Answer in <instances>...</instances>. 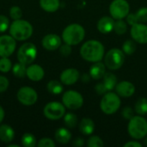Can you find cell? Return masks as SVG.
Wrapping results in <instances>:
<instances>
[{
    "instance_id": "cell-45",
    "label": "cell",
    "mask_w": 147,
    "mask_h": 147,
    "mask_svg": "<svg viewBox=\"0 0 147 147\" xmlns=\"http://www.w3.org/2000/svg\"><path fill=\"white\" fill-rule=\"evenodd\" d=\"M90 78V76H88L87 74H84L82 77V80H83V82H88Z\"/></svg>"
},
{
    "instance_id": "cell-36",
    "label": "cell",
    "mask_w": 147,
    "mask_h": 147,
    "mask_svg": "<svg viewBox=\"0 0 147 147\" xmlns=\"http://www.w3.org/2000/svg\"><path fill=\"white\" fill-rule=\"evenodd\" d=\"M55 142L50 138H42L37 142V147H55Z\"/></svg>"
},
{
    "instance_id": "cell-3",
    "label": "cell",
    "mask_w": 147,
    "mask_h": 147,
    "mask_svg": "<svg viewBox=\"0 0 147 147\" xmlns=\"http://www.w3.org/2000/svg\"><path fill=\"white\" fill-rule=\"evenodd\" d=\"M62 40L71 46H77L81 43L85 37L84 27L78 23H71L65 28L62 32Z\"/></svg>"
},
{
    "instance_id": "cell-28",
    "label": "cell",
    "mask_w": 147,
    "mask_h": 147,
    "mask_svg": "<svg viewBox=\"0 0 147 147\" xmlns=\"http://www.w3.org/2000/svg\"><path fill=\"white\" fill-rule=\"evenodd\" d=\"M134 110L136 114L140 115H147V98L146 97H140L138 99V101L135 103Z\"/></svg>"
},
{
    "instance_id": "cell-17",
    "label": "cell",
    "mask_w": 147,
    "mask_h": 147,
    "mask_svg": "<svg viewBox=\"0 0 147 147\" xmlns=\"http://www.w3.org/2000/svg\"><path fill=\"white\" fill-rule=\"evenodd\" d=\"M115 92L121 97H130L135 93V86L129 81H121L117 83L115 86Z\"/></svg>"
},
{
    "instance_id": "cell-38",
    "label": "cell",
    "mask_w": 147,
    "mask_h": 147,
    "mask_svg": "<svg viewBox=\"0 0 147 147\" xmlns=\"http://www.w3.org/2000/svg\"><path fill=\"white\" fill-rule=\"evenodd\" d=\"M9 86V79L4 77L0 75V94L5 92Z\"/></svg>"
},
{
    "instance_id": "cell-41",
    "label": "cell",
    "mask_w": 147,
    "mask_h": 147,
    "mask_svg": "<svg viewBox=\"0 0 147 147\" xmlns=\"http://www.w3.org/2000/svg\"><path fill=\"white\" fill-rule=\"evenodd\" d=\"M95 90H96V94H97V95H99V96L104 95L105 93H107V92H108V90H107V89L105 88V86H104V84H103V83H102H102H98V84L96 85V87H95Z\"/></svg>"
},
{
    "instance_id": "cell-24",
    "label": "cell",
    "mask_w": 147,
    "mask_h": 147,
    "mask_svg": "<svg viewBox=\"0 0 147 147\" xmlns=\"http://www.w3.org/2000/svg\"><path fill=\"white\" fill-rule=\"evenodd\" d=\"M40 8L48 13L56 12L60 6L59 0H40Z\"/></svg>"
},
{
    "instance_id": "cell-23",
    "label": "cell",
    "mask_w": 147,
    "mask_h": 147,
    "mask_svg": "<svg viewBox=\"0 0 147 147\" xmlns=\"http://www.w3.org/2000/svg\"><path fill=\"white\" fill-rule=\"evenodd\" d=\"M55 140L62 145H65L70 142L71 140V132L65 127H59L56 130L54 134Z\"/></svg>"
},
{
    "instance_id": "cell-19",
    "label": "cell",
    "mask_w": 147,
    "mask_h": 147,
    "mask_svg": "<svg viewBox=\"0 0 147 147\" xmlns=\"http://www.w3.org/2000/svg\"><path fill=\"white\" fill-rule=\"evenodd\" d=\"M115 19L112 16H102L97 22V30L102 34H109L114 30Z\"/></svg>"
},
{
    "instance_id": "cell-46",
    "label": "cell",
    "mask_w": 147,
    "mask_h": 147,
    "mask_svg": "<svg viewBox=\"0 0 147 147\" xmlns=\"http://www.w3.org/2000/svg\"><path fill=\"white\" fill-rule=\"evenodd\" d=\"M8 147H20V146L16 145V144H9V145H8Z\"/></svg>"
},
{
    "instance_id": "cell-16",
    "label": "cell",
    "mask_w": 147,
    "mask_h": 147,
    "mask_svg": "<svg viewBox=\"0 0 147 147\" xmlns=\"http://www.w3.org/2000/svg\"><path fill=\"white\" fill-rule=\"evenodd\" d=\"M26 76L29 80L33 82H39L43 79L45 76V71L40 65L30 64L27 67Z\"/></svg>"
},
{
    "instance_id": "cell-20",
    "label": "cell",
    "mask_w": 147,
    "mask_h": 147,
    "mask_svg": "<svg viewBox=\"0 0 147 147\" xmlns=\"http://www.w3.org/2000/svg\"><path fill=\"white\" fill-rule=\"evenodd\" d=\"M106 72V66L104 63L98 61L95 62L90 68V76L94 80H99L103 78Z\"/></svg>"
},
{
    "instance_id": "cell-11",
    "label": "cell",
    "mask_w": 147,
    "mask_h": 147,
    "mask_svg": "<svg viewBox=\"0 0 147 147\" xmlns=\"http://www.w3.org/2000/svg\"><path fill=\"white\" fill-rule=\"evenodd\" d=\"M16 98L21 104L24 106H32L37 102L38 94L34 89L29 86H23L18 90Z\"/></svg>"
},
{
    "instance_id": "cell-32",
    "label": "cell",
    "mask_w": 147,
    "mask_h": 147,
    "mask_svg": "<svg viewBox=\"0 0 147 147\" xmlns=\"http://www.w3.org/2000/svg\"><path fill=\"white\" fill-rule=\"evenodd\" d=\"M136 43L134 40H126L123 45H122V51L124 52L125 54L127 55H132L134 53V52L136 51Z\"/></svg>"
},
{
    "instance_id": "cell-31",
    "label": "cell",
    "mask_w": 147,
    "mask_h": 147,
    "mask_svg": "<svg viewBox=\"0 0 147 147\" xmlns=\"http://www.w3.org/2000/svg\"><path fill=\"white\" fill-rule=\"evenodd\" d=\"M114 31L119 35L126 34L127 31V22L125 21H123V19L116 20V22H115Z\"/></svg>"
},
{
    "instance_id": "cell-9",
    "label": "cell",
    "mask_w": 147,
    "mask_h": 147,
    "mask_svg": "<svg viewBox=\"0 0 147 147\" xmlns=\"http://www.w3.org/2000/svg\"><path fill=\"white\" fill-rule=\"evenodd\" d=\"M43 114L45 117L50 121H58L64 117L65 114V107L61 102H50L45 105Z\"/></svg>"
},
{
    "instance_id": "cell-35",
    "label": "cell",
    "mask_w": 147,
    "mask_h": 147,
    "mask_svg": "<svg viewBox=\"0 0 147 147\" xmlns=\"http://www.w3.org/2000/svg\"><path fill=\"white\" fill-rule=\"evenodd\" d=\"M9 16L10 18L14 21V20H18L21 19L22 16V9L19 6H12L9 9Z\"/></svg>"
},
{
    "instance_id": "cell-15",
    "label": "cell",
    "mask_w": 147,
    "mask_h": 147,
    "mask_svg": "<svg viewBox=\"0 0 147 147\" xmlns=\"http://www.w3.org/2000/svg\"><path fill=\"white\" fill-rule=\"evenodd\" d=\"M79 78L80 73L78 70L75 68H67L64 70L59 76L61 83L65 85H72L76 84L78 81Z\"/></svg>"
},
{
    "instance_id": "cell-37",
    "label": "cell",
    "mask_w": 147,
    "mask_h": 147,
    "mask_svg": "<svg viewBox=\"0 0 147 147\" xmlns=\"http://www.w3.org/2000/svg\"><path fill=\"white\" fill-rule=\"evenodd\" d=\"M9 20L4 15H0V33H4L9 28Z\"/></svg>"
},
{
    "instance_id": "cell-6",
    "label": "cell",
    "mask_w": 147,
    "mask_h": 147,
    "mask_svg": "<svg viewBox=\"0 0 147 147\" xmlns=\"http://www.w3.org/2000/svg\"><path fill=\"white\" fill-rule=\"evenodd\" d=\"M104 65L110 71L120 69L126 59V54L119 48H112L104 55Z\"/></svg>"
},
{
    "instance_id": "cell-43",
    "label": "cell",
    "mask_w": 147,
    "mask_h": 147,
    "mask_svg": "<svg viewBox=\"0 0 147 147\" xmlns=\"http://www.w3.org/2000/svg\"><path fill=\"white\" fill-rule=\"evenodd\" d=\"M72 145L76 147H82L84 145V140L83 138H77L73 142Z\"/></svg>"
},
{
    "instance_id": "cell-1",
    "label": "cell",
    "mask_w": 147,
    "mask_h": 147,
    "mask_svg": "<svg viewBox=\"0 0 147 147\" xmlns=\"http://www.w3.org/2000/svg\"><path fill=\"white\" fill-rule=\"evenodd\" d=\"M105 49L102 42L96 40H90L84 42L80 48L81 57L91 63L101 61L104 58Z\"/></svg>"
},
{
    "instance_id": "cell-29",
    "label": "cell",
    "mask_w": 147,
    "mask_h": 147,
    "mask_svg": "<svg viewBox=\"0 0 147 147\" xmlns=\"http://www.w3.org/2000/svg\"><path fill=\"white\" fill-rule=\"evenodd\" d=\"M21 142L24 147H34L37 145L36 138L31 133H25L22 137Z\"/></svg>"
},
{
    "instance_id": "cell-21",
    "label": "cell",
    "mask_w": 147,
    "mask_h": 147,
    "mask_svg": "<svg viewBox=\"0 0 147 147\" xmlns=\"http://www.w3.org/2000/svg\"><path fill=\"white\" fill-rule=\"evenodd\" d=\"M15 139L14 129L7 124L0 125V140L5 144L11 143Z\"/></svg>"
},
{
    "instance_id": "cell-4",
    "label": "cell",
    "mask_w": 147,
    "mask_h": 147,
    "mask_svg": "<svg viewBox=\"0 0 147 147\" xmlns=\"http://www.w3.org/2000/svg\"><path fill=\"white\" fill-rule=\"evenodd\" d=\"M129 135L134 140H142L147 135V121L142 115L134 116L127 126Z\"/></svg>"
},
{
    "instance_id": "cell-34",
    "label": "cell",
    "mask_w": 147,
    "mask_h": 147,
    "mask_svg": "<svg viewBox=\"0 0 147 147\" xmlns=\"http://www.w3.org/2000/svg\"><path fill=\"white\" fill-rule=\"evenodd\" d=\"M87 146L88 147H102L104 146V143L102 140L96 135L91 136L87 140Z\"/></svg>"
},
{
    "instance_id": "cell-42",
    "label": "cell",
    "mask_w": 147,
    "mask_h": 147,
    "mask_svg": "<svg viewBox=\"0 0 147 147\" xmlns=\"http://www.w3.org/2000/svg\"><path fill=\"white\" fill-rule=\"evenodd\" d=\"M124 147H142V144H140L138 141L131 140V141L127 142L126 144H124Z\"/></svg>"
},
{
    "instance_id": "cell-18",
    "label": "cell",
    "mask_w": 147,
    "mask_h": 147,
    "mask_svg": "<svg viewBox=\"0 0 147 147\" xmlns=\"http://www.w3.org/2000/svg\"><path fill=\"white\" fill-rule=\"evenodd\" d=\"M127 22L131 26L135 23L147 22V7H142L139 9L136 13L128 14L127 16Z\"/></svg>"
},
{
    "instance_id": "cell-39",
    "label": "cell",
    "mask_w": 147,
    "mask_h": 147,
    "mask_svg": "<svg viewBox=\"0 0 147 147\" xmlns=\"http://www.w3.org/2000/svg\"><path fill=\"white\" fill-rule=\"evenodd\" d=\"M121 115L123 116L124 119L126 120H131L134 116V109L130 107H126L122 109Z\"/></svg>"
},
{
    "instance_id": "cell-10",
    "label": "cell",
    "mask_w": 147,
    "mask_h": 147,
    "mask_svg": "<svg viewBox=\"0 0 147 147\" xmlns=\"http://www.w3.org/2000/svg\"><path fill=\"white\" fill-rule=\"evenodd\" d=\"M129 10L130 5L127 0H114L109 5L110 16L115 20L126 18Z\"/></svg>"
},
{
    "instance_id": "cell-25",
    "label": "cell",
    "mask_w": 147,
    "mask_h": 147,
    "mask_svg": "<svg viewBox=\"0 0 147 147\" xmlns=\"http://www.w3.org/2000/svg\"><path fill=\"white\" fill-rule=\"evenodd\" d=\"M102 79V83L108 91H111L115 88L117 84V77L113 72H105Z\"/></svg>"
},
{
    "instance_id": "cell-30",
    "label": "cell",
    "mask_w": 147,
    "mask_h": 147,
    "mask_svg": "<svg viewBox=\"0 0 147 147\" xmlns=\"http://www.w3.org/2000/svg\"><path fill=\"white\" fill-rule=\"evenodd\" d=\"M78 116L73 113H66L64 115V123L68 128H75L78 126Z\"/></svg>"
},
{
    "instance_id": "cell-33",
    "label": "cell",
    "mask_w": 147,
    "mask_h": 147,
    "mask_svg": "<svg viewBox=\"0 0 147 147\" xmlns=\"http://www.w3.org/2000/svg\"><path fill=\"white\" fill-rule=\"evenodd\" d=\"M12 62L9 57H1L0 59V71L2 73H8L12 69Z\"/></svg>"
},
{
    "instance_id": "cell-2",
    "label": "cell",
    "mask_w": 147,
    "mask_h": 147,
    "mask_svg": "<svg viewBox=\"0 0 147 147\" xmlns=\"http://www.w3.org/2000/svg\"><path fill=\"white\" fill-rule=\"evenodd\" d=\"M9 34L19 41H24L28 40L34 33V28L32 24L23 19L14 20L9 28Z\"/></svg>"
},
{
    "instance_id": "cell-44",
    "label": "cell",
    "mask_w": 147,
    "mask_h": 147,
    "mask_svg": "<svg viewBox=\"0 0 147 147\" xmlns=\"http://www.w3.org/2000/svg\"><path fill=\"white\" fill-rule=\"evenodd\" d=\"M4 117H5V112H4V109H3V107L0 105V124L3 122V121L4 120Z\"/></svg>"
},
{
    "instance_id": "cell-27",
    "label": "cell",
    "mask_w": 147,
    "mask_h": 147,
    "mask_svg": "<svg viewBox=\"0 0 147 147\" xmlns=\"http://www.w3.org/2000/svg\"><path fill=\"white\" fill-rule=\"evenodd\" d=\"M11 71H12V73L15 77H16L18 78H23L26 77L27 65L18 61V63H16L12 66Z\"/></svg>"
},
{
    "instance_id": "cell-47",
    "label": "cell",
    "mask_w": 147,
    "mask_h": 147,
    "mask_svg": "<svg viewBox=\"0 0 147 147\" xmlns=\"http://www.w3.org/2000/svg\"><path fill=\"white\" fill-rule=\"evenodd\" d=\"M144 146H147V135L146 136V139H145V140H144Z\"/></svg>"
},
{
    "instance_id": "cell-26",
    "label": "cell",
    "mask_w": 147,
    "mask_h": 147,
    "mask_svg": "<svg viewBox=\"0 0 147 147\" xmlns=\"http://www.w3.org/2000/svg\"><path fill=\"white\" fill-rule=\"evenodd\" d=\"M62 84V83L57 80H51L47 84V90L49 93L53 95H60L64 90V87Z\"/></svg>"
},
{
    "instance_id": "cell-5",
    "label": "cell",
    "mask_w": 147,
    "mask_h": 147,
    "mask_svg": "<svg viewBox=\"0 0 147 147\" xmlns=\"http://www.w3.org/2000/svg\"><path fill=\"white\" fill-rule=\"evenodd\" d=\"M121 104V101L120 99V96L117 93L108 91L105 93L101 100L100 108L101 110L108 115H114L116 113Z\"/></svg>"
},
{
    "instance_id": "cell-40",
    "label": "cell",
    "mask_w": 147,
    "mask_h": 147,
    "mask_svg": "<svg viewBox=\"0 0 147 147\" xmlns=\"http://www.w3.org/2000/svg\"><path fill=\"white\" fill-rule=\"evenodd\" d=\"M59 53L63 55V56H69L71 53V46L69 44H61V46L59 47Z\"/></svg>"
},
{
    "instance_id": "cell-14",
    "label": "cell",
    "mask_w": 147,
    "mask_h": 147,
    "mask_svg": "<svg viewBox=\"0 0 147 147\" xmlns=\"http://www.w3.org/2000/svg\"><path fill=\"white\" fill-rule=\"evenodd\" d=\"M42 47L47 51H55L59 48L62 44V40L59 35L56 34H46L41 40Z\"/></svg>"
},
{
    "instance_id": "cell-13",
    "label": "cell",
    "mask_w": 147,
    "mask_h": 147,
    "mask_svg": "<svg viewBox=\"0 0 147 147\" xmlns=\"http://www.w3.org/2000/svg\"><path fill=\"white\" fill-rule=\"evenodd\" d=\"M130 33L135 42L140 44L147 43V25L144 23H135L131 26Z\"/></svg>"
},
{
    "instance_id": "cell-8",
    "label": "cell",
    "mask_w": 147,
    "mask_h": 147,
    "mask_svg": "<svg viewBox=\"0 0 147 147\" xmlns=\"http://www.w3.org/2000/svg\"><path fill=\"white\" fill-rule=\"evenodd\" d=\"M62 103L68 109L77 110L83 106L84 98L79 92L73 90H70L64 92L62 96Z\"/></svg>"
},
{
    "instance_id": "cell-22",
    "label": "cell",
    "mask_w": 147,
    "mask_h": 147,
    "mask_svg": "<svg viewBox=\"0 0 147 147\" xmlns=\"http://www.w3.org/2000/svg\"><path fill=\"white\" fill-rule=\"evenodd\" d=\"M79 131L84 135H90L95 131V123L90 118H83L78 125Z\"/></svg>"
},
{
    "instance_id": "cell-12",
    "label": "cell",
    "mask_w": 147,
    "mask_h": 147,
    "mask_svg": "<svg viewBox=\"0 0 147 147\" xmlns=\"http://www.w3.org/2000/svg\"><path fill=\"white\" fill-rule=\"evenodd\" d=\"M16 48V40L10 34L0 36V58L11 56Z\"/></svg>"
},
{
    "instance_id": "cell-7",
    "label": "cell",
    "mask_w": 147,
    "mask_h": 147,
    "mask_svg": "<svg viewBox=\"0 0 147 147\" xmlns=\"http://www.w3.org/2000/svg\"><path fill=\"white\" fill-rule=\"evenodd\" d=\"M37 47L31 42L23 43L17 50L16 57L19 62L24 65L33 64L37 57Z\"/></svg>"
}]
</instances>
